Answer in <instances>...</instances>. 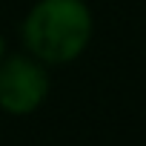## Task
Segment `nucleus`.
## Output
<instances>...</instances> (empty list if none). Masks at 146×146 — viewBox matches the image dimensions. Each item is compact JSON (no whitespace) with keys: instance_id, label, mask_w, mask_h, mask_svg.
I'll use <instances>...</instances> for the list:
<instances>
[{"instance_id":"obj_1","label":"nucleus","mask_w":146,"mask_h":146,"mask_svg":"<svg viewBox=\"0 0 146 146\" xmlns=\"http://www.w3.org/2000/svg\"><path fill=\"white\" fill-rule=\"evenodd\" d=\"M92 32L95 20L83 0H37L20 26L26 52L46 66L75 63L86 52Z\"/></svg>"},{"instance_id":"obj_3","label":"nucleus","mask_w":146,"mask_h":146,"mask_svg":"<svg viewBox=\"0 0 146 146\" xmlns=\"http://www.w3.org/2000/svg\"><path fill=\"white\" fill-rule=\"evenodd\" d=\"M6 57V40H3V35H0V60Z\"/></svg>"},{"instance_id":"obj_2","label":"nucleus","mask_w":146,"mask_h":146,"mask_svg":"<svg viewBox=\"0 0 146 146\" xmlns=\"http://www.w3.org/2000/svg\"><path fill=\"white\" fill-rule=\"evenodd\" d=\"M49 66L32 54H9L0 60V109L12 117L37 112L49 98Z\"/></svg>"}]
</instances>
